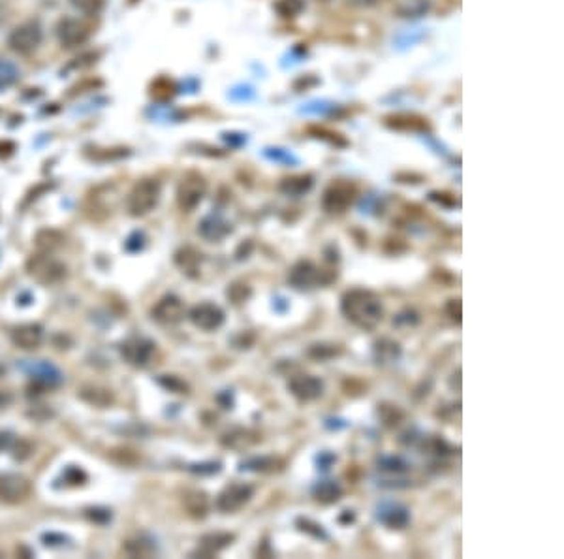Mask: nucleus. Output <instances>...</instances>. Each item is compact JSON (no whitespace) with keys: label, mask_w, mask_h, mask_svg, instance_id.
<instances>
[{"label":"nucleus","mask_w":564,"mask_h":559,"mask_svg":"<svg viewBox=\"0 0 564 559\" xmlns=\"http://www.w3.org/2000/svg\"><path fill=\"white\" fill-rule=\"evenodd\" d=\"M343 315L360 330H375L382 322L384 309L376 294L365 288H352L341 301Z\"/></svg>","instance_id":"obj_1"},{"label":"nucleus","mask_w":564,"mask_h":559,"mask_svg":"<svg viewBox=\"0 0 564 559\" xmlns=\"http://www.w3.org/2000/svg\"><path fill=\"white\" fill-rule=\"evenodd\" d=\"M335 279H337L335 271L320 268L309 260L297 262L288 273V283L297 291H311V288H318V286H328Z\"/></svg>","instance_id":"obj_2"},{"label":"nucleus","mask_w":564,"mask_h":559,"mask_svg":"<svg viewBox=\"0 0 564 559\" xmlns=\"http://www.w3.org/2000/svg\"><path fill=\"white\" fill-rule=\"evenodd\" d=\"M160 200V183L156 179H141L132 187L126 198V210L132 217H145Z\"/></svg>","instance_id":"obj_3"},{"label":"nucleus","mask_w":564,"mask_h":559,"mask_svg":"<svg viewBox=\"0 0 564 559\" xmlns=\"http://www.w3.org/2000/svg\"><path fill=\"white\" fill-rule=\"evenodd\" d=\"M27 273L42 285H55L66 277V266L55 256H51V253L38 251L36 254L28 259Z\"/></svg>","instance_id":"obj_4"},{"label":"nucleus","mask_w":564,"mask_h":559,"mask_svg":"<svg viewBox=\"0 0 564 559\" xmlns=\"http://www.w3.org/2000/svg\"><path fill=\"white\" fill-rule=\"evenodd\" d=\"M355 196H358L355 185L344 181V179L333 181L322 194L324 211H328L331 215H343L344 211L354 204Z\"/></svg>","instance_id":"obj_5"},{"label":"nucleus","mask_w":564,"mask_h":559,"mask_svg":"<svg viewBox=\"0 0 564 559\" xmlns=\"http://www.w3.org/2000/svg\"><path fill=\"white\" fill-rule=\"evenodd\" d=\"M205 192H207V181L198 172L184 173L183 179L177 185V204L187 213L194 211L201 204Z\"/></svg>","instance_id":"obj_6"},{"label":"nucleus","mask_w":564,"mask_h":559,"mask_svg":"<svg viewBox=\"0 0 564 559\" xmlns=\"http://www.w3.org/2000/svg\"><path fill=\"white\" fill-rule=\"evenodd\" d=\"M43 33L38 21H25L17 25L8 36V48L17 55H31L40 48Z\"/></svg>","instance_id":"obj_7"},{"label":"nucleus","mask_w":564,"mask_h":559,"mask_svg":"<svg viewBox=\"0 0 564 559\" xmlns=\"http://www.w3.org/2000/svg\"><path fill=\"white\" fill-rule=\"evenodd\" d=\"M254 488L250 484L245 482H237V484H230L228 488H224L221 492V495L216 497V509L221 512H237L241 511L243 506L248 505V501L253 499Z\"/></svg>","instance_id":"obj_8"},{"label":"nucleus","mask_w":564,"mask_h":559,"mask_svg":"<svg viewBox=\"0 0 564 559\" xmlns=\"http://www.w3.org/2000/svg\"><path fill=\"white\" fill-rule=\"evenodd\" d=\"M31 495V482L21 474H0V503L19 505Z\"/></svg>","instance_id":"obj_9"},{"label":"nucleus","mask_w":564,"mask_h":559,"mask_svg":"<svg viewBox=\"0 0 564 559\" xmlns=\"http://www.w3.org/2000/svg\"><path fill=\"white\" fill-rule=\"evenodd\" d=\"M288 390L297 401L301 403H309L314 401L324 394V382L314 375H306V373H297L292 375L288 381Z\"/></svg>","instance_id":"obj_10"},{"label":"nucleus","mask_w":564,"mask_h":559,"mask_svg":"<svg viewBox=\"0 0 564 559\" xmlns=\"http://www.w3.org/2000/svg\"><path fill=\"white\" fill-rule=\"evenodd\" d=\"M57 40L62 48L70 49V48H77L81 43L87 42V38L91 34L89 27L81 19H75V17H65L60 19L59 25H57Z\"/></svg>","instance_id":"obj_11"},{"label":"nucleus","mask_w":564,"mask_h":559,"mask_svg":"<svg viewBox=\"0 0 564 559\" xmlns=\"http://www.w3.org/2000/svg\"><path fill=\"white\" fill-rule=\"evenodd\" d=\"M184 313H187V309H184L183 300L173 296V294H167V296L156 301V305L150 309V317L155 318L156 322L172 326V324H177L183 320Z\"/></svg>","instance_id":"obj_12"},{"label":"nucleus","mask_w":564,"mask_h":559,"mask_svg":"<svg viewBox=\"0 0 564 559\" xmlns=\"http://www.w3.org/2000/svg\"><path fill=\"white\" fill-rule=\"evenodd\" d=\"M153 354H155V343L145 337H132L121 344V356L134 367L149 366Z\"/></svg>","instance_id":"obj_13"},{"label":"nucleus","mask_w":564,"mask_h":559,"mask_svg":"<svg viewBox=\"0 0 564 559\" xmlns=\"http://www.w3.org/2000/svg\"><path fill=\"white\" fill-rule=\"evenodd\" d=\"M188 317H190L196 328L204 330V332L219 330L224 324V311L215 303H207V301L192 307V311L188 313Z\"/></svg>","instance_id":"obj_14"},{"label":"nucleus","mask_w":564,"mask_h":559,"mask_svg":"<svg viewBox=\"0 0 564 559\" xmlns=\"http://www.w3.org/2000/svg\"><path fill=\"white\" fill-rule=\"evenodd\" d=\"M376 520L389 529H404L410 522V511L403 503H382L376 506Z\"/></svg>","instance_id":"obj_15"},{"label":"nucleus","mask_w":564,"mask_h":559,"mask_svg":"<svg viewBox=\"0 0 564 559\" xmlns=\"http://www.w3.org/2000/svg\"><path fill=\"white\" fill-rule=\"evenodd\" d=\"M11 341L17 349L36 350L43 341V330L38 324H23L11 332Z\"/></svg>","instance_id":"obj_16"},{"label":"nucleus","mask_w":564,"mask_h":559,"mask_svg":"<svg viewBox=\"0 0 564 559\" xmlns=\"http://www.w3.org/2000/svg\"><path fill=\"white\" fill-rule=\"evenodd\" d=\"M233 535L231 533H209V535H204L199 538L198 550L194 552L192 555H199V558H213L221 550H224L226 546H230L231 541H233Z\"/></svg>","instance_id":"obj_17"},{"label":"nucleus","mask_w":564,"mask_h":559,"mask_svg":"<svg viewBox=\"0 0 564 559\" xmlns=\"http://www.w3.org/2000/svg\"><path fill=\"white\" fill-rule=\"evenodd\" d=\"M312 187H314V178L311 173H301V175H292V178L282 179L279 185V190L286 194V196L299 198V196L309 192Z\"/></svg>","instance_id":"obj_18"},{"label":"nucleus","mask_w":564,"mask_h":559,"mask_svg":"<svg viewBox=\"0 0 564 559\" xmlns=\"http://www.w3.org/2000/svg\"><path fill=\"white\" fill-rule=\"evenodd\" d=\"M198 232L205 237V239H209V241H219V239H222V237H226L230 234L231 226L228 224L222 217L211 215L205 217L204 221L199 222Z\"/></svg>","instance_id":"obj_19"},{"label":"nucleus","mask_w":564,"mask_h":559,"mask_svg":"<svg viewBox=\"0 0 564 559\" xmlns=\"http://www.w3.org/2000/svg\"><path fill=\"white\" fill-rule=\"evenodd\" d=\"M79 398L89 405H94V407H100V409H106L109 405L113 403V394L111 390L102 386H96V384H87L79 390Z\"/></svg>","instance_id":"obj_20"},{"label":"nucleus","mask_w":564,"mask_h":559,"mask_svg":"<svg viewBox=\"0 0 564 559\" xmlns=\"http://www.w3.org/2000/svg\"><path fill=\"white\" fill-rule=\"evenodd\" d=\"M175 264L183 269V273H187L188 277H196L198 275L199 264H201V254L196 249L184 247L175 254Z\"/></svg>","instance_id":"obj_21"},{"label":"nucleus","mask_w":564,"mask_h":559,"mask_svg":"<svg viewBox=\"0 0 564 559\" xmlns=\"http://www.w3.org/2000/svg\"><path fill=\"white\" fill-rule=\"evenodd\" d=\"M312 495H314V499H316L318 503H322V505H331V503H337V501L341 499L343 489H341V486H338L335 480H322V482H318V484L314 486Z\"/></svg>","instance_id":"obj_22"},{"label":"nucleus","mask_w":564,"mask_h":559,"mask_svg":"<svg viewBox=\"0 0 564 559\" xmlns=\"http://www.w3.org/2000/svg\"><path fill=\"white\" fill-rule=\"evenodd\" d=\"M375 356L378 364H389V362H395L401 356V347L392 339L384 337L380 341H376Z\"/></svg>","instance_id":"obj_23"},{"label":"nucleus","mask_w":564,"mask_h":559,"mask_svg":"<svg viewBox=\"0 0 564 559\" xmlns=\"http://www.w3.org/2000/svg\"><path fill=\"white\" fill-rule=\"evenodd\" d=\"M184 506L190 516L194 518H204L207 514V506H209V499L204 492H190L184 497Z\"/></svg>","instance_id":"obj_24"},{"label":"nucleus","mask_w":564,"mask_h":559,"mask_svg":"<svg viewBox=\"0 0 564 559\" xmlns=\"http://www.w3.org/2000/svg\"><path fill=\"white\" fill-rule=\"evenodd\" d=\"M431 10V0H403L397 6V13L407 19H416V17L425 16Z\"/></svg>","instance_id":"obj_25"},{"label":"nucleus","mask_w":564,"mask_h":559,"mask_svg":"<svg viewBox=\"0 0 564 559\" xmlns=\"http://www.w3.org/2000/svg\"><path fill=\"white\" fill-rule=\"evenodd\" d=\"M19 75H21V72L11 60L0 59V91H6L11 85H16L19 81Z\"/></svg>","instance_id":"obj_26"},{"label":"nucleus","mask_w":564,"mask_h":559,"mask_svg":"<svg viewBox=\"0 0 564 559\" xmlns=\"http://www.w3.org/2000/svg\"><path fill=\"white\" fill-rule=\"evenodd\" d=\"M60 245H62V236H60L57 230L38 232V236H36L38 251L51 253V251H55V249H59Z\"/></svg>","instance_id":"obj_27"},{"label":"nucleus","mask_w":564,"mask_h":559,"mask_svg":"<svg viewBox=\"0 0 564 559\" xmlns=\"http://www.w3.org/2000/svg\"><path fill=\"white\" fill-rule=\"evenodd\" d=\"M305 0H277L275 2V11L284 19H292L303 13L305 10Z\"/></svg>","instance_id":"obj_28"},{"label":"nucleus","mask_w":564,"mask_h":559,"mask_svg":"<svg viewBox=\"0 0 564 559\" xmlns=\"http://www.w3.org/2000/svg\"><path fill=\"white\" fill-rule=\"evenodd\" d=\"M277 465H282V462L275 460V457H254L250 462L243 463V469L256 471V473H273V471L280 469Z\"/></svg>","instance_id":"obj_29"},{"label":"nucleus","mask_w":564,"mask_h":559,"mask_svg":"<svg viewBox=\"0 0 564 559\" xmlns=\"http://www.w3.org/2000/svg\"><path fill=\"white\" fill-rule=\"evenodd\" d=\"M378 414H380L382 422L386 425H389V428H393V425H397L401 420H403V411L399 409L397 405H380V409H378Z\"/></svg>","instance_id":"obj_30"},{"label":"nucleus","mask_w":564,"mask_h":559,"mask_svg":"<svg viewBox=\"0 0 564 559\" xmlns=\"http://www.w3.org/2000/svg\"><path fill=\"white\" fill-rule=\"evenodd\" d=\"M378 465H380L382 471H387V473H404L409 469V463L399 456L382 457V460H378Z\"/></svg>","instance_id":"obj_31"},{"label":"nucleus","mask_w":564,"mask_h":559,"mask_svg":"<svg viewBox=\"0 0 564 559\" xmlns=\"http://www.w3.org/2000/svg\"><path fill=\"white\" fill-rule=\"evenodd\" d=\"M228 296L236 301V303H241V301H245L248 296H250V288H248V285L236 283V285H231L230 288H228Z\"/></svg>","instance_id":"obj_32"},{"label":"nucleus","mask_w":564,"mask_h":559,"mask_svg":"<svg viewBox=\"0 0 564 559\" xmlns=\"http://www.w3.org/2000/svg\"><path fill=\"white\" fill-rule=\"evenodd\" d=\"M297 526H299L301 531L309 533V535H312L314 538H328V535L324 533L322 526H318V523L311 522V520H303V518H301L299 522H297Z\"/></svg>","instance_id":"obj_33"},{"label":"nucleus","mask_w":564,"mask_h":559,"mask_svg":"<svg viewBox=\"0 0 564 559\" xmlns=\"http://www.w3.org/2000/svg\"><path fill=\"white\" fill-rule=\"evenodd\" d=\"M446 313L448 317L453 320V322L461 324V300H450L446 305Z\"/></svg>","instance_id":"obj_34"},{"label":"nucleus","mask_w":564,"mask_h":559,"mask_svg":"<svg viewBox=\"0 0 564 559\" xmlns=\"http://www.w3.org/2000/svg\"><path fill=\"white\" fill-rule=\"evenodd\" d=\"M74 4L83 11H92L100 8V0H74Z\"/></svg>","instance_id":"obj_35"},{"label":"nucleus","mask_w":564,"mask_h":559,"mask_svg":"<svg viewBox=\"0 0 564 559\" xmlns=\"http://www.w3.org/2000/svg\"><path fill=\"white\" fill-rule=\"evenodd\" d=\"M0 373H2V367H0Z\"/></svg>","instance_id":"obj_36"},{"label":"nucleus","mask_w":564,"mask_h":559,"mask_svg":"<svg viewBox=\"0 0 564 559\" xmlns=\"http://www.w3.org/2000/svg\"><path fill=\"white\" fill-rule=\"evenodd\" d=\"M324 2H328V0H324Z\"/></svg>","instance_id":"obj_37"}]
</instances>
